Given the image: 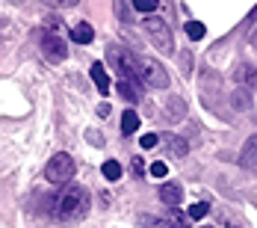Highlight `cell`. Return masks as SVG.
Here are the masks:
<instances>
[{"label":"cell","mask_w":257,"mask_h":228,"mask_svg":"<svg viewBox=\"0 0 257 228\" xmlns=\"http://www.w3.org/2000/svg\"><path fill=\"white\" fill-rule=\"evenodd\" d=\"M145 228H186V213H169V216H148Z\"/></svg>","instance_id":"8992f818"},{"label":"cell","mask_w":257,"mask_h":228,"mask_svg":"<svg viewBox=\"0 0 257 228\" xmlns=\"http://www.w3.org/2000/svg\"><path fill=\"white\" fill-rule=\"evenodd\" d=\"M157 193H160V202L169 204V207H178V204L183 202V190H180L178 184H163Z\"/></svg>","instance_id":"9c48e42d"},{"label":"cell","mask_w":257,"mask_h":228,"mask_svg":"<svg viewBox=\"0 0 257 228\" xmlns=\"http://www.w3.org/2000/svg\"><path fill=\"white\" fill-rule=\"evenodd\" d=\"M157 6H160V0H133V3H130V9H133V12H139V15H145V18H148V15H154Z\"/></svg>","instance_id":"4fadbf2b"},{"label":"cell","mask_w":257,"mask_h":228,"mask_svg":"<svg viewBox=\"0 0 257 228\" xmlns=\"http://www.w3.org/2000/svg\"><path fill=\"white\" fill-rule=\"evenodd\" d=\"M239 166H242L245 172H257V133L242 145V151H239Z\"/></svg>","instance_id":"52a82bcc"},{"label":"cell","mask_w":257,"mask_h":228,"mask_svg":"<svg viewBox=\"0 0 257 228\" xmlns=\"http://www.w3.org/2000/svg\"><path fill=\"white\" fill-rule=\"evenodd\" d=\"M233 107H239V110H248V107H251V101H248V92H245V89L233 92Z\"/></svg>","instance_id":"d6986e66"},{"label":"cell","mask_w":257,"mask_h":228,"mask_svg":"<svg viewBox=\"0 0 257 228\" xmlns=\"http://www.w3.org/2000/svg\"><path fill=\"white\" fill-rule=\"evenodd\" d=\"M180 65H183V71H189L192 68V53H183L180 56Z\"/></svg>","instance_id":"7402d4cb"},{"label":"cell","mask_w":257,"mask_h":228,"mask_svg":"<svg viewBox=\"0 0 257 228\" xmlns=\"http://www.w3.org/2000/svg\"><path fill=\"white\" fill-rule=\"evenodd\" d=\"M98 116H109V104H101L98 107Z\"/></svg>","instance_id":"d4e9b609"},{"label":"cell","mask_w":257,"mask_h":228,"mask_svg":"<svg viewBox=\"0 0 257 228\" xmlns=\"http://www.w3.org/2000/svg\"><path fill=\"white\" fill-rule=\"evenodd\" d=\"M42 51H45V59H48V62H62V59L68 56V45H65V39H59L56 33H48L45 42H42Z\"/></svg>","instance_id":"5b68a950"},{"label":"cell","mask_w":257,"mask_h":228,"mask_svg":"<svg viewBox=\"0 0 257 228\" xmlns=\"http://www.w3.org/2000/svg\"><path fill=\"white\" fill-rule=\"evenodd\" d=\"M204 228H213V225H204Z\"/></svg>","instance_id":"4316f807"},{"label":"cell","mask_w":257,"mask_h":228,"mask_svg":"<svg viewBox=\"0 0 257 228\" xmlns=\"http://www.w3.org/2000/svg\"><path fill=\"white\" fill-rule=\"evenodd\" d=\"M157 142H160V136H157V133H145L139 145H142V148H157Z\"/></svg>","instance_id":"44dd1931"},{"label":"cell","mask_w":257,"mask_h":228,"mask_svg":"<svg viewBox=\"0 0 257 228\" xmlns=\"http://www.w3.org/2000/svg\"><path fill=\"white\" fill-rule=\"evenodd\" d=\"M118 95H121L124 101H130V104L139 101V92H136V86H133L130 80H118Z\"/></svg>","instance_id":"5bb4252c"},{"label":"cell","mask_w":257,"mask_h":228,"mask_svg":"<svg viewBox=\"0 0 257 228\" xmlns=\"http://www.w3.org/2000/svg\"><path fill=\"white\" fill-rule=\"evenodd\" d=\"M142 27H145V33H148V39L154 42L157 51H163V53H175V36H172V27L166 24V18L148 15V18L142 21Z\"/></svg>","instance_id":"3957f363"},{"label":"cell","mask_w":257,"mask_h":228,"mask_svg":"<svg viewBox=\"0 0 257 228\" xmlns=\"http://www.w3.org/2000/svg\"><path fill=\"white\" fill-rule=\"evenodd\" d=\"M103 178H106V181H118V178H121L118 160H106V163H103Z\"/></svg>","instance_id":"ac0fdd59"},{"label":"cell","mask_w":257,"mask_h":228,"mask_svg":"<svg viewBox=\"0 0 257 228\" xmlns=\"http://www.w3.org/2000/svg\"><path fill=\"white\" fill-rule=\"evenodd\" d=\"M251 42H254V45H257V33H254V36H251Z\"/></svg>","instance_id":"484cf974"},{"label":"cell","mask_w":257,"mask_h":228,"mask_svg":"<svg viewBox=\"0 0 257 228\" xmlns=\"http://www.w3.org/2000/svg\"><path fill=\"white\" fill-rule=\"evenodd\" d=\"M166 148H169V154H175V157H183V154L189 151L186 139H180L175 133H166Z\"/></svg>","instance_id":"7c38bea8"},{"label":"cell","mask_w":257,"mask_h":228,"mask_svg":"<svg viewBox=\"0 0 257 228\" xmlns=\"http://www.w3.org/2000/svg\"><path fill=\"white\" fill-rule=\"evenodd\" d=\"M133 169H136V175H142V169H145V163H142V157H133Z\"/></svg>","instance_id":"603a6c76"},{"label":"cell","mask_w":257,"mask_h":228,"mask_svg":"<svg viewBox=\"0 0 257 228\" xmlns=\"http://www.w3.org/2000/svg\"><path fill=\"white\" fill-rule=\"evenodd\" d=\"M207 210H210V204H207V202H195L192 207H189V213H186V219H189V222H198L201 216H207Z\"/></svg>","instance_id":"e0dca14e"},{"label":"cell","mask_w":257,"mask_h":228,"mask_svg":"<svg viewBox=\"0 0 257 228\" xmlns=\"http://www.w3.org/2000/svg\"><path fill=\"white\" fill-rule=\"evenodd\" d=\"M86 136H89V142H98V145H101V142H103V136H101V133H95V130H89Z\"/></svg>","instance_id":"cb8c5ba5"},{"label":"cell","mask_w":257,"mask_h":228,"mask_svg":"<svg viewBox=\"0 0 257 228\" xmlns=\"http://www.w3.org/2000/svg\"><path fill=\"white\" fill-rule=\"evenodd\" d=\"M89 74H92V80H95L98 92H101V95H106V92H109V77H106V71H103V62H95Z\"/></svg>","instance_id":"30bf717a"},{"label":"cell","mask_w":257,"mask_h":228,"mask_svg":"<svg viewBox=\"0 0 257 228\" xmlns=\"http://www.w3.org/2000/svg\"><path fill=\"white\" fill-rule=\"evenodd\" d=\"M95 39V30L89 24H77V27H71V42H77V45H89Z\"/></svg>","instance_id":"8fae6325"},{"label":"cell","mask_w":257,"mask_h":228,"mask_svg":"<svg viewBox=\"0 0 257 228\" xmlns=\"http://www.w3.org/2000/svg\"><path fill=\"white\" fill-rule=\"evenodd\" d=\"M166 172H169L166 160H157V163H151V175H154V178H166Z\"/></svg>","instance_id":"ffe728a7"},{"label":"cell","mask_w":257,"mask_h":228,"mask_svg":"<svg viewBox=\"0 0 257 228\" xmlns=\"http://www.w3.org/2000/svg\"><path fill=\"white\" fill-rule=\"evenodd\" d=\"M233 80H236L239 86H245V89H254V86H257V71H254V65H248V62H239V65L233 68Z\"/></svg>","instance_id":"ba28073f"},{"label":"cell","mask_w":257,"mask_h":228,"mask_svg":"<svg viewBox=\"0 0 257 228\" xmlns=\"http://www.w3.org/2000/svg\"><path fill=\"white\" fill-rule=\"evenodd\" d=\"M89 190H83L77 184H71V187H62L59 193H53L51 199H48V210H51V216L56 219H80V216H86V210H89Z\"/></svg>","instance_id":"6da1fadb"},{"label":"cell","mask_w":257,"mask_h":228,"mask_svg":"<svg viewBox=\"0 0 257 228\" xmlns=\"http://www.w3.org/2000/svg\"><path fill=\"white\" fill-rule=\"evenodd\" d=\"M136 80L145 83V86H151V89H166L169 86L166 68L157 59H151V56H136Z\"/></svg>","instance_id":"7a4b0ae2"},{"label":"cell","mask_w":257,"mask_h":228,"mask_svg":"<svg viewBox=\"0 0 257 228\" xmlns=\"http://www.w3.org/2000/svg\"><path fill=\"white\" fill-rule=\"evenodd\" d=\"M186 36H189L192 42H198V39L207 36V27L201 24V21H186Z\"/></svg>","instance_id":"9a60e30c"},{"label":"cell","mask_w":257,"mask_h":228,"mask_svg":"<svg viewBox=\"0 0 257 228\" xmlns=\"http://www.w3.org/2000/svg\"><path fill=\"white\" fill-rule=\"evenodd\" d=\"M74 172H77V166H74L71 154H65V151L53 154L51 160H48V166H45V178L51 184H68L74 178Z\"/></svg>","instance_id":"277c9868"},{"label":"cell","mask_w":257,"mask_h":228,"mask_svg":"<svg viewBox=\"0 0 257 228\" xmlns=\"http://www.w3.org/2000/svg\"><path fill=\"white\" fill-rule=\"evenodd\" d=\"M139 127V116L133 113V110H124V116H121V130L124 133H133Z\"/></svg>","instance_id":"2e32d148"}]
</instances>
